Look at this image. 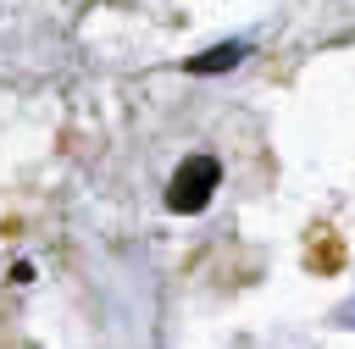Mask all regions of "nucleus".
I'll use <instances>...</instances> for the list:
<instances>
[{"instance_id": "obj_1", "label": "nucleus", "mask_w": 355, "mask_h": 349, "mask_svg": "<svg viewBox=\"0 0 355 349\" xmlns=\"http://www.w3.org/2000/svg\"><path fill=\"white\" fill-rule=\"evenodd\" d=\"M216 183H222L216 155H189V161L172 172V183H166V211H178V216L205 211V205H211V194H216Z\"/></svg>"}, {"instance_id": "obj_2", "label": "nucleus", "mask_w": 355, "mask_h": 349, "mask_svg": "<svg viewBox=\"0 0 355 349\" xmlns=\"http://www.w3.org/2000/svg\"><path fill=\"white\" fill-rule=\"evenodd\" d=\"M244 55H250V44H239V39H233V44H216V50H200V55H194V61H183V66H189L194 78H205V72H227V66H239Z\"/></svg>"}]
</instances>
